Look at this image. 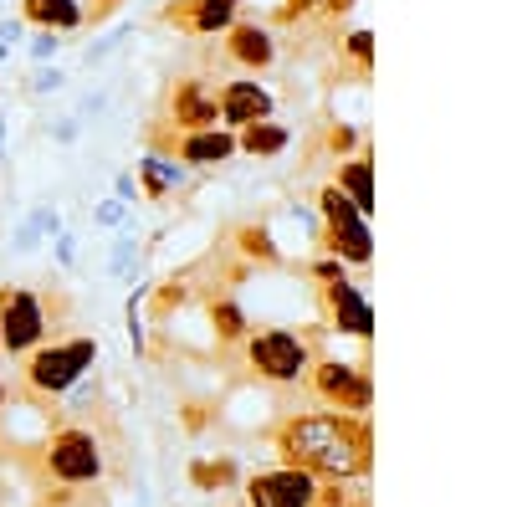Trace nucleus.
<instances>
[{"mask_svg":"<svg viewBox=\"0 0 512 507\" xmlns=\"http://www.w3.org/2000/svg\"><path fill=\"white\" fill-rule=\"evenodd\" d=\"M47 338V308L31 287H0V344L6 354H31Z\"/></svg>","mask_w":512,"mask_h":507,"instance_id":"nucleus-5","label":"nucleus"},{"mask_svg":"<svg viewBox=\"0 0 512 507\" xmlns=\"http://www.w3.org/2000/svg\"><path fill=\"white\" fill-rule=\"evenodd\" d=\"M313 11H323V0H282L277 21H303V16H313Z\"/></svg>","mask_w":512,"mask_h":507,"instance_id":"nucleus-26","label":"nucleus"},{"mask_svg":"<svg viewBox=\"0 0 512 507\" xmlns=\"http://www.w3.org/2000/svg\"><path fill=\"white\" fill-rule=\"evenodd\" d=\"M344 57H349L354 77L369 82V77H374V31H354V36H344Z\"/></svg>","mask_w":512,"mask_h":507,"instance_id":"nucleus-22","label":"nucleus"},{"mask_svg":"<svg viewBox=\"0 0 512 507\" xmlns=\"http://www.w3.org/2000/svg\"><path fill=\"white\" fill-rule=\"evenodd\" d=\"M0 41H6V47H16V41H21V21H0Z\"/></svg>","mask_w":512,"mask_h":507,"instance_id":"nucleus-35","label":"nucleus"},{"mask_svg":"<svg viewBox=\"0 0 512 507\" xmlns=\"http://www.w3.org/2000/svg\"><path fill=\"white\" fill-rule=\"evenodd\" d=\"M277 451L287 467H303L323 482L369 477L374 467V436L369 415L354 410H323V415H287L277 426Z\"/></svg>","mask_w":512,"mask_h":507,"instance_id":"nucleus-1","label":"nucleus"},{"mask_svg":"<svg viewBox=\"0 0 512 507\" xmlns=\"http://www.w3.org/2000/svg\"><path fill=\"white\" fill-rule=\"evenodd\" d=\"M62 82H67V77H62V72L52 67V72H41V77H36V93H57Z\"/></svg>","mask_w":512,"mask_h":507,"instance_id":"nucleus-32","label":"nucleus"},{"mask_svg":"<svg viewBox=\"0 0 512 507\" xmlns=\"http://www.w3.org/2000/svg\"><path fill=\"white\" fill-rule=\"evenodd\" d=\"M323 251H328V257H338L344 267H369L374 262V231H369V221L323 226Z\"/></svg>","mask_w":512,"mask_h":507,"instance_id":"nucleus-15","label":"nucleus"},{"mask_svg":"<svg viewBox=\"0 0 512 507\" xmlns=\"http://www.w3.org/2000/svg\"><path fill=\"white\" fill-rule=\"evenodd\" d=\"M205 313H210V328H216L221 344H241V338L251 333V318H246V308L231 298V292H216V298L205 303Z\"/></svg>","mask_w":512,"mask_h":507,"instance_id":"nucleus-18","label":"nucleus"},{"mask_svg":"<svg viewBox=\"0 0 512 507\" xmlns=\"http://www.w3.org/2000/svg\"><path fill=\"white\" fill-rule=\"evenodd\" d=\"M26 52H31L36 62H47V57H57V52H62V41H57V31H41V36L31 41V47H26Z\"/></svg>","mask_w":512,"mask_h":507,"instance_id":"nucleus-28","label":"nucleus"},{"mask_svg":"<svg viewBox=\"0 0 512 507\" xmlns=\"http://www.w3.org/2000/svg\"><path fill=\"white\" fill-rule=\"evenodd\" d=\"M287 144H292V129L287 123H272V118L236 129V154H251V159H277Z\"/></svg>","mask_w":512,"mask_h":507,"instance_id":"nucleus-17","label":"nucleus"},{"mask_svg":"<svg viewBox=\"0 0 512 507\" xmlns=\"http://www.w3.org/2000/svg\"><path fill=\"white\" fill-rule=\"evenodd\" d=\"M123 216H128V205H123L118 195L98 200V210H93V221H98V226H123Z\"/></svg>","mask_w":512,"mask_h":507,"instance_id":"nucleus-24","label":"nucleus"},{"mask_svg":"<svg viewBox=\"0 0 512 507\" xmlns=\"http://www.w3.org/2000/svg\"><path fill=\"white\" fill-rule=\"evenodd\" d=\"M313 277H318V282H344V277H349V267L338 262V257H328V251H323V257L313 262Z\"/></svg>","mask_w":512,"mask_h":507,"instance_id":"nucleus-27","label":"nucleus"},{"mask_svg":"<svg viewBox=\"0 0 512 507\" xmlns=\"http://www.w3.org/2000/svg\"><path fill=\"white\" fill-rule=\"evenodd\" d=\"M221 36H226V41H221L226 62H236L241 72H267V67L277 62V36H272L267 26H256V21H231Z\"/></svg>","mask_w":512,"mask_h":507,"instance_id":"nucleus-13","label":"nucleus"},{"mask_svg":"<svg viewBox=\"0 0 512 507\" xmlns=\"http://www.w3.org/2000/svg\"><path fill=\"white\" fill-rule=\"evenodd\" d=\"M154 149L175 164H190V169H216L236 154V134L231 129H190V134H175V129H154L149 134Z\"/></svg>","mask_w":512,"mask_h":507,"instance_id":"nucleus-7","label":"nucleus"},{"mask_svg":"<svg viewBox=\"0 0 512 507\" xmlns=\"http://www.w3.org/2000/svg\"><path fill=\"white\" fill-rule=\"evenodd\" d=\"M359 0H323V16H349Z\"/></svg>","mask_w":512,"mask_h":507,"instance_id":"nucleus-33","label":"nucleus"},{"mask_svg":"<svg viewBox=\"0 0 512 507\" xmlns=\"http://www.w3.org/2000/svg\"><path fill=\"white\" fill-rule=\"evenodd\" d=\"M246 364L272 379V385H292L313 369V338L292 333V328H256L246 333Z\"/></svg>","mask_w":512,"mask_h":507,"instance_id":"nucleus-3","label":"nucleus"},{"mask_svg":"<svg viewBox=\"0 0 512 507\" xmlns=\"http://www.w3.org/2000/svg\"><path fill=\"white\" fill-rule=\"evenodd\" d=\"M333 185L344 190L354 205H359V216L369 221L374 216V154H369V144L354 154V159H338V175H333Z\"/></svg>","mask_w":512,"mask_h":507,"instance_id":"nucleus-16","label":"nucleus"},{"mask_svg":"<svg viewBox=\"0 0 512 507\" xmlns=\"http://www.w3.org/2000/svg\"><path fill=\"white\" fill-rule=\"evenodd\" d=\"M318 216H323V226H349V221H364L359 216V205L338 190V185H323L318 190Z\"/></svg>","mask_w":512,"mask_h":507,"instance_id":"nucleus-21","label":"nucleus"},{"mask_svg":"<svg viewBox=\"0 0 512 507\" xmlns=\"http://www.w3.org/2000/svg\"><path fill=\"white\" fill-rule=\"evenodd\" d=\"M0 410H6V379H0Z\"/></svg>","mask_w":512,"mask_h":507,"instance_id":"nucleus-36","label":"nucleus"},{"mask_svg":"<svg viewBox=\"0 0 512 507\" xmlns=\"http://www.w3.org/2000/svg\"><path fill=\"white\" fill-rule=\"evenodd\" d=\"M52 139H57V144H72V139H77V118H62Z\"/></svg>","mask_w":512,"mask_h":507,"instance_id":"nucleus-34","label":"nucleus"},{"mask_svg":"<svg viewBox=\"0 0 512 507\" xmlns=\"http://www.w3.org/2000/svg\"><path fill=\"white\" fill-rule=\"evenodd\" d=\"M169 129L190 134V129H221V93L205 77H175L169 88Z\"/></svg>","mask_w":512,"mask_h":507,"instance_id":"nucleus-9","label":"nucleus"},{"mask_svg":"<svg viewBox=\"0 0 512 507\" xmlns=\"http://www.w3.org/2000/svg\"><path fill=\"white\" fill-rule=\"evenodd\" d=\"M216 93H221V129H231V134L277 113V98L256 77H231V82H221Z\"/></svg>","mask_w":512,"mask_h":507,"instance_id":"nucleus-11","label":"nucleus"},{"mask_svg":"<svg viewBox=\"0 0 512 507\" xmlns=\"http://www.w3.org/2000/svg\"><path fill=\"white\" fill-rule=\"evenodd\" d=\"M323 144H328L333 154H349V149H354V144H364V139H359V134L349 129V123H333V129H328V139H323Z\"/></svg>","mask_w":512,"mask_h":507,"instance_id":"nucleus-25","label":"nucleus"},{"mask_svg":"<svg viewBox=\"0 0 512 507\" xmlns=\"http://www.w3.org/2000/svg\"><path fill=\"white\" fill-rule=\"evenodd\" d=\"M318 477L303 467H272V472H256L246 482V502L251 507H318Z\"/></svg>","mask_w":512,"mask_h":507,"instance_id":"nucleus-8","label":"nucleus"},{"mask_svg":"<svg viewBox=\"0 0 512 507\" xmlns=\"http://www.w3.org/2000/svg\"><path fill=\"white\" fill-rule=\"evenodd\" d=\"M21 21L67 36L88 26V0H21Z\"/></svg>","mask_w":512,"mask_h":507,"instance_id":"nucleus-14","label":"nucleus"},{"mask_svg":"<svg viewBox=\"0 0 512 507\" xmlns=\"http://www.w3.org/2000/svg\"><path fill=\"white\" fill-rule=\"evenodd\" d=\"M159 21L175 31H190V36H216L231 21H241V0H169Z\"/></svg>","mask_w":512,"mask_h":507,"instance_id":"nucleus-10","label":"nucleus"},{"mask_svg":"<svg viewBox=\"0 0 512 507\" xmlns=\"http://www.w3.org/2000/svg\"><path fill=\"white\" fill-rule=\"evenodd\" d=\"M113 195H118L123 205H128V200H139V180H134V175H128V169H123V175L113 180Z\"/></svg>","mask_w":512,"mask_h":507,"instance_id":"nucleus-30","label":"nucleus"},{"mask_svg":"<svg viewBox=\"0 0 512 507\" xmlns=\"http://www.w3.org/2000/svg\"><path fill=\"white\" fill-rule=\"evenodd\" d=\"M0 354H6V344H0Z\"/></svg>","mask_w":512,"mask_h":507,"instance_id":"nucleus-37","label":"nucleus"},{"mask_svg":"<svg viewBox=\"0 0 512 507\" xmlns=\"http://www.w3.org/2000/svg\"><path fill=\"white\" fill-rule=\"evenodd\" d=\"M236 251L246 262H256V267H282L287 257H282V246L272 241V231L262 226V221H246V226H236Z\"/></svg>","mask_w":512,"mask_h":507,"instance_id":"nucleus-19","label":"nucleus"},{"mask_svg":"<svg viewBox=\"0 0 512 507\" xmlns=\"http://www.w3.org/2000/svg\"><path fill=\"white\" fill-rule=\"evenodd\" d=\"M195 482H200V487H210V482H231V461H221V467L200 461V467H195Z\"/></svg>","mask_w":512,"mask_h":507,"instance_id":"nucleus-29","label":"nucleus"},{"mask_svg":"<svg viewBox=\"0 0 512 507\" xmlns=\"http://www.w3.org/2000/svg\"><path fill=\"white\" fill-rule=\"evenodd\" d=\"M323 308H328V323L349 338H369L374 333V308L364 298L359 282H323Z\"/></svg>","mask_w":512,"mask_h":507,"instance_id":"nucleus-12","label":"nucleus"},{"mask_svg":"<svg viewBox=\"0 0 512 507\" xmlns=\"http://www.w3.org/2000/svg\"><path fill=\"white\" fill-rule=\"evenodd\" d=\"M185 298H190V277H169V282H159V292H154V318H169Z\"/></svg>","mask_w":512,"mask_h":507,"instance_id":"nucleus-23","label":"nucleus"},{"mask_svg":"<svg viewBox=\"0 0 512 507\" xmlns=\"http://www.w3.org/2000/svg\"><path fill=\"white\" fill-rule=\"evenodd\" d=\"M52 482H67V487H82V482H98L103 477V446L93 431L82 426H62L52 441H47V456H41Z\"/></svg>","mask_w":512,"mask_h":507,"instance_id":"nucleus-4","label":"nucleus"},{"mask_svg":"<svg viewBox=\"0 0 512 507\" xmlns=\"http://www.w3.org/2000/svg\"><path fill=\"white\" fill-rule=\"evenodd\" d=\"M57 262H62V267H72V262H77V241H72L67 231L57 236Z\"/></svg>","mask_w":512,"mask_h":507,"instance_id":"nucleus-31","label":"nucleus"},{"mask_svg":"<svg viewBox=\"0 0 512 507\" xmlns=\"http://www.w3.org/2000/svg\"><path fill=\"white\" fill-rule=\"evenodd\" d=\"M180 180H185V169H180L175 159H164V154H149V159L139 164V195H149V200H164Z\"/></svg>","mask_w":512,"mask_h":507,"instance_id":"nucleus-20","label":"nucleus"},{"mask_svg":"<svg viewBox=\"0 0 512 507\" xmlns=\"http://www.w3.org/2000/svg\"><path fill=\"white\" fill-rule=\"evenodd\" d=\"M313 390L318 400H328L333 410H354V415H369L374 405V379L364 364H344V359H313Z\"/></svg>","mask_w":512,"mask_h":507,"instance_id":"nucleus-6","label":"nucleus"},{"mask_svg":"<svg viewBox=\"0 0 512 507\" xmlns=\"http://www.w3.org/2000/svg\"><path fill=\"white\" fill-rule=\"evenodd\" d=\"M98 359V338H67V344H36L26 359V385L36 395H67Z\"/></svg>","mask_w":512,"mask_h":507,"instance_id":"nucleus-2","label":"nucleus"}]
</instances>
